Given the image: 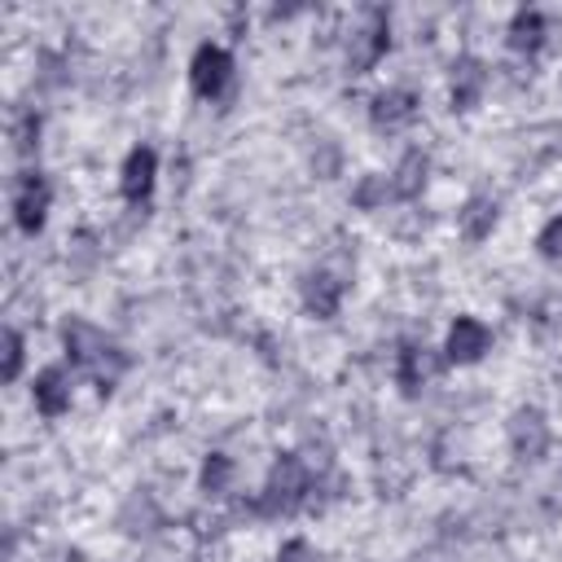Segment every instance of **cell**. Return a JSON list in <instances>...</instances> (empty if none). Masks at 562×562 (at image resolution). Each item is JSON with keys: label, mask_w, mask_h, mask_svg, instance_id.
I'll return each instance as SVG.
<instances>
[{"label": "cell", "mask_w": 562, "mask_h": 562, "mask_svg": "<svg viewBox=\"0 0 562 562\" xmlns=\"http://www.w3.org/2000/svg\"><path fill=\"white\" fill-rule=\"evenodd\" d=\"M228 79H233V57H228L220 44H202V48L193 53V61H189V83H193V92H198L202 101H215V97L228 88Z\"/></svg>", "instance_id": "obj_4"}, {"label": "cell", "mask_w": 562, "mask_h": 562, "mask_svg": "<svg viewBox=\"0 0 562 562\" xmlns=\"http://www.w3.org/2000/svg\"><path fill=\"white\" fill-rule=\"evenodd\" d=\"M307 487H312V474H307L303 457L299 452H281L272 461V470H268V483H263L255 509L263 518H285V514H294L307 501Z\"/></svg>", "instance_id": "obj_1"}, {"label": "cell", "mask_w": 562, "mask_h": 562, "mask_svg": "<svg viewBox=\"0 0 562 562\" xmlns=\"http://www.w3.org/2000/svg\"><path fill=\"white\" fill-rule=\"evenodd\" d=\"M544 44V18L536 9H518L509 22V48L514 53H536Z\"/></svg>", "instance_id": "obj_15"}, {"label": "cell", "mask_w": 562, "mask_h": 562, "mask_svg": "<svg viewBox=\"0 0 562 562\" xmlns=\"http://www.w3.org/2000/svg\"><path fill=\"white\" fill-rule=\"evenodd\" d=\"M435 369H439V360H435L422 342H400V356H395V382H400L404 395H417L422 382H426Z\"/></svg>", "instance_id": "obj_10"}, {"label": "cell", "mask_w": 562, "mask_h": 562, "mask_svg": "<svg viewBox=\"0 0 562 562\" xmlns=\"http://www.w3.org/2000/svg\"><path fill=\"white\" fill-rule=\"evenodd\" d=\"M13 215H18V228L22 233H40L44 228V215H48V180L40 171H26L13 189Z\"/></svg>", "instance_id": "obj_6"}, {"label": "cell", "mask_w": 562, "mask_h": 562, "mask_svg": "<svg viewBox=\"0 0 562 562\" xmlns=\"http://www.w3.org/2000/svg\"><path fill=\"white\" fill-rule=\"evenodd\" d=\"M61 342H66L70 364L92 369L97 378H105V386H110V378L127 364V360H123V351L114 347V338H110V334H101V329H97V325H88V321H66V325H61Z\"/></svg>", "instance_id": "obj_2"}, {"label": "cell", "mask_w": 562, "mask_h": 562, "mask_svg": "<svg viewBox=\"0 0 562 562\" xmlns=\"http://www.w3.org/2000/svg\"><path fill=\"white\" fill-rule=\"evenodd\" d=\"M277 562H321V553H316L307 540H290V544L277 553Z\"/></svg>", "instance_id": "obj_21"}, {"label": "cell", "mask_w": 562, "mask_h": 562, "mask_svg": "<svg viewBox=\"0 0 562 562\" xmlns=\"http://www.w3.org/2000/svg\"><path fill=\"white\" fill-rule=\"evenodd\" d=\"M509 443H514V457H518V461H540L544 448H549L544 413L531 408V404L514 408V417H509Z\"/></svg>", "instance_id": "obj_5"}, {"label": "cell", "mask_w": 562, "mask_h": 562, "mask_svg": "<svg viewBox=\"0 0 562 562\" xmlns=\"http://www.w3.org/2000/svg\"><path fill=\"white\" fill-rule=\"evenodd\" d=\"M35 408L44 417H61L70 408V382H66V369L61 364H53V369H44L35 378Z\"/></svg>", "instance_id": "obj_12"}, {"label": "cell", "mask_w": 562, "mask_h": 562, "mask_svg": "<svg viewBox=\"0 0 562 562\" xmlns=\"http://www.w3.org/2000/svg\"><path fill=\"white\" fill-rule=\"evenodd\" d=\"M492 224H496V202H487V198H470L465 211H461V233H465L470 241H483V237L492 233Z\"/></svg>", "instance_id": "obj_16"}, {"label": "cell", "mask_w": 562, "mask_h": 562, "mask_svg": "<svg viewBox=\"0 0 562 562\" xmlns=\"http://www.w3.org/2000/svg\"><path fill=\"white\" fill-rule=\"evenodd\" d=\"M369 119H373V127L395 132V127H404V123H413V119H417V97H413L408 88H386V92H378V97H373Z\"/></svg>", "instance_id": "obj_8"}, {"label": "cell", "mask_w": 562, "mask_h": 562, "mask_svg": "<svg viewBox=\"0 0 562 562\" xmlns=\"http://www.w3.org/2000/svg\"><path fill=\"white\" fill-rule=\"evenodd\" d=\"M228 479H233V461L224 457V452H211L206 457V465H202V492H224L228 487Z\"/></svg>", "instance_id": "obj_17"}, {"label": "cell", "mask_w": 562, "mask_h": 562, "mask_svg": "<svg viewBox=\"0 0 562 562\" xmlns=\"http://www.w3.org/2000/svg\"><path fill=\"white\" fill-rule=\"evenodd\" d=\"M22 369V338L18 329H4V382H13Z\"/></svg>", "instance_id": "obj_20"}, {"label": "cell", "mask_w": 562, "mask_h": 562, "mask_svg": "<svg viewBox=\"0 0 562 562\" xmlns=\"http://www.w3.org/2000/svg\"><path fill=\"white\" fill-rule=\"evenodd\" d=\"M35 136H40V114H22L18 127H13V145H18V154H31V149L40 145Z\"/></svg>", "instance_id": "obj_19"}, {"label": "cell", "mask_w": 562, "mask_h": 562, "mask_svg": "<svg viewBox=\"0 0 562 562\" xmlns=\"http://www.w3.org/2000/svg\"><path fill=\"white\" fill-rule=\"evenodd\" d=\"M386 180H391V198H413L426 184V154L422 149H408Z\"/></svg>", "instance_id": "obj_14"}, {"label": "cell", "mask_w": 562, "mask_h": 562, "mask_svg": "<svg viewBox=\"0 0 562 562\" xmlns=\"http://www.w3.org/2000/svg\"><path fill=\"white\" fill-rule=\"evenodd\" d=\"M536 250H540L544 259H562V215H553V220L540 228V237H536Z\"/></svg>", "instance_id": "obj_18"}, {"label": "cell", "mask_w": 562, "mask_h": 562, "mask_svg": "<svg viewBox=\"0 0 562 562\" xmlns=\"http://www.w3.org/2000/svg\"><path fill=\"white\" fill-rule=\"evenodd\" d=\"M338 299H342V281H334L329 272H307V281H303V307L316 321H329L338 312Z\"/></svg>", "instance_id": "obj_11"}, {"label": "cell", "mask_w": 562, "mask_h": 562, "mask_svg": "<svg viewBox=\"0 0 562 562\" xmlns=\"http://www.w3.org/2000/svg\"><path fill=\"white\" fill-rule=\"evenodd\" d=\"M154 171H158L154 149H149V145H136V149L127 154V162H123V176H119L123 198H127V202H145L149 189H154Z\"/></svg>", "instance_id": "obj_9"}, {"label": "cell", "mask_w": 562, "mask_h": 562, "mask_svg": "<svg viewBox=\"0 0 562 562\" xmlns=\"http://www.w3.org/2000/svg\"><path fill=\"white\" fill-rule=\"evenodd\" d=\"M487 347H492V329H487L483 321H474V316H457L452 329H448L443 356H448L452 364H474V360H483Z\"/></svg>", "instance_id": "obj_7"}, {"label": "cell", "mask_w": 562, "mask_h": 562, "mask_svg": "<svg viewBox=\"0 0 562 562\" xmlns=\"http://www.w3.org/2000/svg\"><path fill=\"white\" fill-rule=\"evenodd\" d=\"M483 83H487V70H483L479 57H461V61H452V110H470V105L479 101Z\"/></svg>", "instance_id": "obj_13"}, {"label": "cell", "mask_w": 562, "mask_h": 562, "mask_svg": "<svg viewBox=\"0 0 562 562\" xmlns=\"http://www.w3.org/2000/svg\"><path fill=\"white\" fill-rule=\"evenodd\" d=\"M391 44V22H386V9H364L360 13V26L351 31L347 40V66L351 75H364Z\"/></svg>", "instance_id": "obj_3"}]
</instances>
